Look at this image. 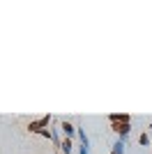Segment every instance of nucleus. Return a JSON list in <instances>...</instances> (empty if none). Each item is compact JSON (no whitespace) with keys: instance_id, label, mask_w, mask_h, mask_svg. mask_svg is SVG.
Wrapping results in <instances>:
<instances>
[{"instance_id":"7ed1b4c3","label":"nucleus","mask_w":152,"mask_h":154,"mask_svg":"<svg viewBox=\"0 0 152 154\" xmlns=\"http://www.w3.org/2000/svg\"><path fill=\"white\" fill-rule=\"evenodd\" d=\"M60 131H62V134L67 136V140H69L71 136L76 134V127H74L71 122H67V120H62V122H60Z\"/></svg>"},{"instance_id":"f03ea898","label":"nucleus","mask_w":152,"mask_h":154,"mask_svg":"<svg viewBox=\"0 0 152 154\" xmlns=\"http://www.w3.org/2000/svg\"><path fill=\"white\" fill-rule=\"evenodd\" d=\"M113 131L120 136V140L125 143V138L129 136V131H131V124H129V122H115L113 124Z\"/></svg>"},{"instance_id":"423d86ee","label":"nucleus","mask_w":152,"mask_h":154,"mask_svg":"<svg viewBox=\"0 0 152 154\" xmlns=\"http://www.w3.org/2000/svg\"><path fill=\"white\" fill-rule=\"evenodd\" d=\"M60 149H62L65 154H71V140H67V138H65V140L60 143Z\"/></svg>"},{"instance_id":"f257e3e1","label":"nucleus","mask_w":152,"mask_h":154,"mask_svg":"<svg viewBox=\"0 0 152 154\" xmlns=\"http://www.w3.org/2000/svg\"><path fill=\"white\" fill-rule=\"evenodd\" d=\"M49 124H51V115H44V117H39V120H32V122L28 124V129L35 131V134H39V131H44Z\"/></svg>"},{"instance_id":"39448f33","label":"nucleus","mask_w":152,"mask_h":154,"mask_svg":"<svg viewBox=\"0 0 152 154\" xmlns=\"http://www.w3.org/2000/svg\"><path fill=\"white\" fill-rule=\"evenodd\" d=\"M111 154H125V143L118 140V143L113 145V149H111Z\"/></svg>"},{"instance_id":"0eeeda50","label":"nucleus","mask_w":152,"mask_h":154,"mask_svg":"<svg viewBox=\"0 0 152 154\" xmlns=\"http://www.w3.org/2000/svg\"><path fill=\"white\" fill-rule=\"evenodd\" d=\"M138 145H150V136H147V134H141L138 136Z\"/></svg>"},{"instance_id":"20e7f679","label":"nucleus","mask_w":152,"mask_h":154,"mask_svg":"<svg viewBox=\"0 0 152 154\" xmlns=\"http://www.w3.org/2000/svg\"><path fill=\"white\" fill-rule=\"evenodd\" d=\"M108 120H111V122H129V115H127V113H113V115H108Z\"/></svg>"}]
</instances>
